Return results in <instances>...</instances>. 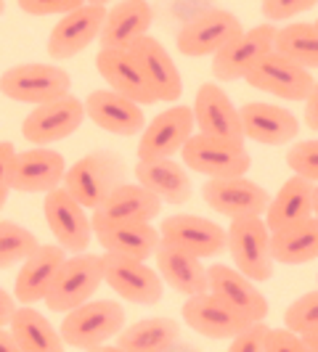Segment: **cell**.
Segmentation results:
<instances>
[{
  "label": "cell",
  "instance_id": "obj_1",
  "mask_svg": "<svg viewBox=\"0 0 318 352\" xmlns=\"http://www.w3.org/2000/svg\"><path fill=\"white\" fill-rule=\"evenodd\" d=\"M125 329V307L114 300H88L64 313L59 334L64 347L98 350Z\"/></svg>",
  "mask_w": 318,
  "mask_h": 352
},
{
  "label": "cell",
  "instance_id": "obj_2",
  "mask_svg": "<svg viewBox=\"0 0 318 352\" xmlns=\"http://www.w3.org/2000/svg\"><path fill=\"white\" fill-rule=\"evenodd\" d=\"M127 167L120 154L114 151H93L77 159L72 167H67L61 186L70 191L85 210L101 207L106 196L112 194L120 183H125Z\"/></svg>",
  "mask_w": 318,
  "mask_h": 352
},
{
  "label": "cell",
  "instance_id": "obj_3",
  "mask_svg": "<svg viewBox=\"0 0 318 352\" xmlns=\"http://www.w3.org/2000/svg\"><path fill=\"white\" fill-rule=\"evenodd\" d=\"M226 249L233 257L236 270H242L255 283L271 281L276 260L271 252V228L265 226L263 214L233 217L226 230Z\"/></svg>",
  "mask_w": 318,
  "mask_h": 352
},
{
  "label": "cell",
  "instance_id": "obj_4",
  "mask_svg": "<svg viewBox=\"0 0 318 352\" xmlns=\"http://www.w3.org/2000/svg\"><path fill=\"white\" fill-rule=\"evenodd\" d=\"M101 283H104V260H101V254L77 252V254H72L61 263L43 302L53 313H67L72 307L93 300V294H96V289Z\"/></svg>",
  "mask_w": 318,
  "mask_h": 352
},
{
  "label": "cell",
  "instance_id": "obj_5",
  "mask_svg": "<svg viewBox=\"0 0 318 352\" xmlns=\"http://www.w3.org/2000/svg\"><path fill=\"white\" fill-rule=\"evenodd\" d=\"M72 90V77L56 64H17L0 74V93L19 104H45Z\"/></svg>",
  "mask_w": 318,
  "mask_h": 352
},
{
  "label": "cell",
  "instance_id": "obj_6",
  "mask_svg": "<svg viewBox=\"0 0 318 352\" xmlns=\"http://www.w3.org/2000/svg\"><path fill=\"white\" fill-rule=\"evenodd\" d=\"M180 157L189 170L207 177L247 175L252 167V157L244 148V141H226L204 133H196L183 143Z\"/></svg>",
  "mask_w": 318,
  "mask_h": 352
},
{
  "label": "cell",
  "instance_id": "obj_7",
  "mask_svg": "<svg viewBox=\"0 0 318 352\" xmlns=\"http://www.w3.org/2000/svg\"><path fill=\"white\" fill-rule=\"evenodd\" d=\"M104 283L117 292V297L133 305H157L165 294V281L146 260L125 257L114 252H104Z\"/></svg>",
  "mask_w": 318,
  "mask_h": 352
},
{
  "label": "cell",
  "instance_id": "obj_8",
  "mask_svg": "<svg viewBox=\"0 0 318 352\" xmlns=\"http://www.w3.org/2000/svg\"><path fill=\"white\" fill-rule=\"evenodd\" d=\"M85 104L74 98L72 93L53 98L45 104H37L21 122V135L35 146H51L74 135L85 122Z\"/></svg>",
  "mask_w": 318,
  "mask_h": 352
},
{
  "label": "cell",
  "instance_id": "obj_9",
  "mask_svg": "<svg viewBox=\"0 0 318 352\" xmlns=\"http://www.w3.org/2000/svg\"><path fill=\"white\" fill-rule=\"evenodd\" d=\"M244 82L252 85L255 90L271 93L276 98H286V101H305V96L313 88V74L310 69L300 67L297 61L286 58L279 51H268L244 74Z\"/></svg>",
  "mask_w": 318,
  "mask_h": 352
},
{
  "label": "cell",
  "instance_id": "obj_10",
  "mask_svg": "<svg viewBox=\"0 0 318 352\" xmlns=\"http://www.w3.org/2000/svg\"><path fill=\"white\" fill-rule=\"evenodd\" d=\"M43 212H45V223H48L59 247H64L72 254L85 252L90 247L93 226H90L88 210L64 186L45 191Z\"/></svg>",
  "mask_w": 318,
  "mask_h": 352
},
{
  "label": "cell",
  "instance_id": "obj_11",
  "mask_svg": "<svg viewBox=\"0 0 318 352\" xmlns=\"http://www.w3.org/2000/svg\"><path fill=\"white\" fill-rule=\"evenodd\" d=\"M239 32H244V27L236 14H231L226 8H210L180 27L176 45L183 56L202 58V56H212L223 45H229Z\"/></svg>",
  "mask_w": 318,
  "mask_h": 352
},
{
  "label": "cell",
  "instance_id": "obj_12",
  "mask_svg": "<svg viewBox=\"0 0 318 352\" xmlns=\"http://www.w3.org/2000/svg\"><path fill=\"white\" fill-rule=\"evenodd\" d=\"M202 196L207 207L223 217H249V214H265L271 194L260 183L249 180L247 175L210 177L202 186Z\"/></svg>",
  "mask_w": 318,
  "mask_h": 352
},
{
  "label": "cell",
  "instance_id": "obj_13",
  "mask_svg": "<svg viewBox=\"0 0 318 352\" xmlns=\"http://www.w3.org/2000/svg\"><path fill=\"white\" fill-rule=\"evenodd\" d=\"M276 30L279 27L265 21V24H257L247 32H239L229 45H223L218 53H212V74L220 82L244 80V74L263 58L265 53L273 51Z\"/></svg>",
  "mask_w": 318,
  "mask_h": 352
},
{
  "label": "cell",
  "instance_id": "obj_14",
  "mask_svg": "<svg viewBox=\"0 0 318 352\" xmlns=\"http://www.w3.org/2000/svg\"><path fill=\"white\" fill-rule=\"evenodd\" d=\"M191 135H194L191 106H170V109L159 111L149 124H143L141 141H138V159L176 157Z\"/></svg>",
  "mask_w": 318,
  "mask_h": 352
},
{
  "label": "cell",
  "instance_id": "obj_15",
  "mask_svg": "<svg viewBox=\"0 0 318 352\" xmlns=\"http://www.w3.org/2000/svg\"><path fill=\"white\" fill-rule=\"evenodd\" d=\"M104 19L106 6H96V3H83V6L67 11L48 35V45H45L48 56L74 58L77 53H83L96 37L101 35Z\"/></svg>",
  "mask_w": 318,
  "mask_h": 352
},
{
  "label": "cell",
  "instance_id": "obj_16",
  "mask_svg": "<svg viewBox=\"0 0 318 352\" xmlns=\"http://www.w3.org/2000/svg\"><path fill=\"white\" fill-rule=\"evenodd\" d=\"M165 204L141 183H120L112 194L93 210L90 226L93 230L114 226V223H151Z\"/></svg>",
  "mask_w": 318,
  "mask_h": 352
},
{
  "label": "cell",
  "instance_id": "obj_17",
  "mask_svg": "<svg viewBox=\"0 0 318 352\" xmlns=\"http://www.w3.org/2000/svg\"><path fill=\"white\" fill-rule=\"evenodd\" d=\"M127 51L136 58L146 85L154 93V98L176 104L178 98L183 96V80H180V72H178L173 56L165 51V45L151 35H143Z\"/></svg>",
  "mask_w": 318,
  "mask_h": 352
},
{
  "label": "cell",
  "instance_id": "obj_18",
  "mask_svg": "<svg viewBox=\"0 0 318 352\" xmlns=\"http://www.w3.org/2000/svg\"><path fill=\"white\" fill-rule=\"evenodd\" d=\"M159 236H162V241H170V244L186 249V252H191L202 260L223 254L226 241H229L223 226L212 223L207 217H199V214H170V217H165L162 226H159Z\"/></svg>",
  "mask_w": 318,
  "mask_h": 352
},
{
  "label": "cell",
  "instance_id": "obj_19",
  "mask_svg": "<svg viewBox=\"0 0 318 352\" xmlns=\"http://www.w3.org/2000/svg\"><path fill=\"white\" fill-rule=\"evenodd\" d=\"M67 173L64 154L53 151L48 146H35L27 151H17L14 157V175H11V191L21 194H45L59 188Z\"/></svg>",
  "mask_w": 318,
  "mask_h": 352
},
{
  "label": "cell",
  "instance_id": "obj_20",
  "mask_svg": "<svg viewBox=\"0 0 318 352\" xmlns=\"http://www.w3.org/2000/svg\"><path fill=\"white\" fill-rule=\"evenodd\" d=\"M207 292H212L218 300H223L231 310H236L247 320L268 318V300L255 286L252 278H247L242 270L229 265H210L207 267Z\"/></svg>",
  "mask_w": 318,
  "mask_h": 352
},
{
  "label": "cell",
  "instance_id": "obj_21",
  "mask_svg": "<svg viewBox=\"0 0 318 352\" xmlns=\"http://www.w3.org/2000/svg\"><path fill=\"white\" fill-rule=\"evenodd\" d=\"M191 111H194V127L199 133L226 141H244L239 109L231 104L229 93L218 82L199 85Z\"/></svg>",
  "mask_w": 318,
  "mask_h": 352
},
{
  "label": "cell",
  "instance_id": "obj_22",
  "mask_svg": "<svg viewBox=\"0 0 318 352\" xmlns=\"http://www.w3.org/2000/svg\"><path fill=\"white\" fill-rule=\"evenodd\" d=\"M239 120H242V133L244 138L263 146H286L300 135V120L276 104H265V101H252L239 109Z\"/></svg>",
  "mask_w": 318,
  "mask_h": 352
},
{
  "label": "cell",
  "instance_id": "obj_23",
  "mask_svg": "<svg viewBox=\"0 0 318 352\" xmlns=\"http://www.w3.org/2000/svg\"><path fill=\"white\" fill-rule=\"evenodd\" d=\"M183 323L196 331L199 336L207 339H231L239 334L249 320L242 318L236 310H231L223 300H218L212 292H202V294H191L183 302Z\"/></svg>",
  "mask_w": 318,
  "mask_h": 352
},
{
  "label": "cell",
  "instance_id": "obj_24",
  "mask_svg": "<svg viewBox=\"0 0 318 352\" xmlns=\"http://www.w3.org/2000/svg\"><path fill=\"white\" fill-rule=\"evenodd\" d=\"M85 104V117L96 127H101L112 135H138L146 124L143 117V106L125 98L114 90H93L88 98L83 101Z\"/></svg>",
  "mask_w": 318,
  "mask_h": 352
},
{
  "label": "cell",
  "instance_id": "obj_25",
  "mask_svg": "<svg viewBox=\"0 0 318 352\" xmlns=\"http://www.w3.org/2000/svg\"><path fill=\"white\" fill-rule=\"evenodd\" d=\"M136 177L143 188L162 199V204H186L194 196V183L189 175V167L173 162V157L138 159Z\"/></svg>",
  "mask_w": 318,
  "mask_h": 352
},
{
  "label": "cell",
  "instance_id": "obj_26",
  "mask_svg": "<svg viewBox=\"0 0 318 352\" xmlns=\"http://www.w3.org/2000/svg\"><path fill=\"white\" fill-rule=\"evenodd\" d=\"M67 260V249L59 244H40V247L21 263V270L14 283V297L21 305H35L43 302L53 278L59 273L61 263Z\"/></svg>",
  "mask_w": 318,
  "mask_h": 352
},
{
  "label": "cell",
  "instance_id": "obj_27",
  "mask_svg": "<svg viewBox=\"0 0 318 352\" xmlns=\"http://www.w3.org/2000/svg\"><path fill=\"white\" fill-rule=\"evenodd\" d=\"M154 11L146 0H120L106 11L98 43L101 48H130L138 37L149 35Z\"/></svg>",
  "mask_w": 318,
  "mask_h": 352
},
{
  "label": "cell",
  "instance_id": "obj_28",
  "mask_svg": "<svg viewBox=\"0 0 318 352\" xmlns=\"http://www.w3.org/2000/svg\"><path fill=\"white\" fill-rule=\"evenodd\" d=\"M96 69H98V74L109 82V88L114 93H120V96L141 106L157 104L154 93L149 90L130 51H125V48H101L98 56H96Z\"/></svg>",
  "mask_w": 318,
  "mask_h": 352
},
{
  "label": "cell",
  "instance_id": "obj_29",
  "mask_svg": "<svg viewBox=\"0 0 318 352\" xmlns=\"http://www.w3.org/2000/svg\"><path fill=\"white\" fill-rule=\"evenodd\" d=\"M154 257H157V273L162 276V281L170 289H176L178 294L191 297V294L207 292V267L202 265V257L170 241H159Z\"/></svg>",
  "mask_w": 318,
  "mask_h": 352
},
{
  "label": "cell",
  "instance_id": "obj_30",
  "mask_svg": "<svg viewBox=\"0 0 318 352\" xmlns=\"http://www.w3.org/2000/svg\"><path fill=\"white\" fill-rule=\"evenodd\" d=\"M313 191H316L313 180L302 175L286 177L279 194L271 196V201H268V210L263 217L265 226L271 230H279L310 217L313 214Z\"/></svg>",
  "mask_w": 318,
  "mask_h": 352
},
{
  "label": "cell",
  "instance_id": "obj_31",
  "mask_svg": "<svg viewBox=\"0 0 318 352\" xmlns=\"http://www.w3.org/2000/svg\"><path fill=\"white\" fill-rule=\"evenodd\" d=\"M98 244L104 252H114V254H125V257H136V260H149L154 257L159 241V228L151 223H114L106 228L93 230Z\"/></svg>",
  "mask_w": 318,
  "mask_h": 352
},
{
  "label": "cell",
  "instance_id": "obj_32",
  "mask_svg": "<svg viewBox=\"0 0 318 352\" xmlns=\"http://www.w3.org/2000/svg\"><path fill=\"white\" fill-rule=\"evenodd\" d=\"M271 252L282 265H302L318 260V217L310 214L286 228L271 230Z\"/></svg>",
  "mask_w": 318,
  "mask_h": 352
},
{
  "label": "cell",
  "instance_id": "obj_33",
  "mask_svg": "<svg viewBox=\"0 0 318 352\" xmlns=\"http://www.w3.org/2000/svg\"><path fill=\"white\" fill-rule=\"evenodd\" d=\"M180 339V323L173 318H143L117 334V347L125 352H167Z\"/></svg>",
  "mask_w": 318,
  "mask_h": 352
},
{
  "label": "cell",
  "instance_id": "obj_34",
  "mask_svg": "<svg viewBox=\"0 0 318 352\" xmlns=\"http://www.w3.org/2000/svg\"><path fill=\"white\" fill-rule=\"evenodd\" d=\"M11 334L17 339L19 352H61L64 339L59 329H53L48 318L32 310V305L17 307L11 316Z\"/></svg>",
  "mask_w": 318,
  "mask_h": 352
},
{
  "label": "cell",
  "instance_id": "obj_35",
  "mask_svg": "<svg viewBox=\"0 0 318 352\" xmlns=\"http://www.w3.org/2000/svg\"><path fill=\"white\" fill-rule=\"evenodd\" d=\"M273 51L297 61L305 69H318V30L308 21H292L276 30Z\"/></svg>",
  "mask_w": 318,
  "mask_h": 352
},
{
  "label": "cell",
  "instance_id": "obj_36",
  "mask_svg": "<svg viewBox=\"0 0 318 352\" xmlns=\"http://www.w3.org/2000/svg\"><path fill=\"white\" fill-rule=\"evenodd\" d=\"M37 247L40 241L32 230L11 220H0V270L24 263Z\"/></svg>",
  "mask_w": 318,
  "mask_h": 352
},
{
  "label": "cell",
  "instance_id": "obj_37",
  "mask_svg": "<svg viewBox=\"0 0 318 352\" xmlns=\"http://www.w3.org/2000/svg\"><path fill=\"white\" fill-rule=\"evenodd\" d=\"M284 326L292 329V331H297V334L318 329V289L297 297V300L284 310Z\"/></svg>",
  "mask_w": 318,
  "mask_h": 352
},
{
  "label": "cell",
  "instance_id": "obj_38",
  "mask_svg": "<svg viewBox=\"0 0 318 352\" xmlns=\"http://www.w3.org/2000/svg\"><path fill=\"white\" fill-rule=\"evenodd\" d=\"M286 164L295 175L318 183V141H297L286 151Z\"/></svg>",
  "mask_w": 318,
  "mask_h": 352
},
{
  "label": "cell",
  "instance_id": "obj_39",
  "mask_svg": "<svg viewBox=\"0 0 318 352\" xmlns=\"http://www.w3.org/2000/svg\"><path fill=\"white\" fill-rule=\"evenodd\" d=\"M268 323L265 318L260 320H249L247 326L229 339L231 352H265V336H268Z\"/></svg>",
  "mask_w": 318,
  "mask_h": 352
},
{
  "label": "cell",
  "instance_id": "obj_40",
  "mask_svg": "<svg viewBox=\"0 0 318 352\" xmlns=\"http://www.w3.org/2000/svg\"><path fill=\"white\" fill-rule=\"evenodd\" d=\"M318 0H263V16L268 21H286V19L316 8Z\"/></svg>",
  "mask_w": 318,
  "mask_h": 352
},
{
  "label": "cell",
  "instance_id": "obj_41",
  "mask_svg": "<svg viewBox=\"0 0 318 352\" xmlns=\"http://www.w3.org/2000/svg\"><path fill=\"white\" fill-rule=\"evenodd\" d=\"M265 352H308V347L297 331L284 326V329H268Z\"/></svg>",
  "mask_w": 318,
  "mask_h": 352
},
{
  "label": "cell",
  "instance_id": "obj_42",
  "mask_svg": "<svg viewBox=\"0 0 318 352\" xmlns=\"http://www.w3.org/2000/svg\"><path fill=\"white\" fill-rule=\"evenodd\" d=\"M17 3L30 16H53V14H67L72 8L83 6L85 0H17Z\"/></svg>",
  "mask_w": 318,
  "mask_h": 352
},
{
  "label": "cell",
  "instance_id": "obj_43",
  "mask_svg": "<svg viewBox=\"0 0 318 352\" xmlns=\"http://www.w3.org/2000/svg\"><path fill=\"white\" fill-rule=\"evenodd\" d=\"M14 157L17 148L11 141H0V210L6 207L11 194V175H14Z\"/></svg>",
  "mask_w": 318,
  "mask_h": 352
},
{
  "label": "cell",
  "instance_id": "obj_44",
  "mask_svg": "<svg viewBox=\"0 0 318 352\" xmlns=\"http://www.w3.org/2000/svg\"><path fill=\"white\" fill-rule=\"evenodd\" d=\"M305 122L313 133H318V80L313 82L310 93L305 96Z\"/></svg>",
  "mask_w": 318,
  "mask_h": 352
},
{
  "label": "cell",
  "instance_id": "obj_45",
  "mask_svg": "<svg viewBox=\"0 0 318 352\" xmlns=\"http://www.w3.org/2000/svg\"><path fill=\"white\" fill-rule=\"evenodd\" d=\"M14 310H17V297L8 294V292L0 286V326H8V323H11Z\"/></svg>",
  "mask_w": 318,
  "mask_h": 352
},
{
  "label": "cell",
  "instance_id": "obj_46",
  "mask_svg": "<svg viewBox=\"0 0 318 352\" xmlns=\"http://www.w3.org/2000/svg\"><path fill=\"white\" fill-rule=\"evenodd\" d=\"M0 352H19L17 339H14V334L6 326H0Z\"/></svg>",
  "mask_w": 318,
  "mask_h": 352
},
{
  "label": "cell",
  "instance_id": "obj_47",
  "mask_svg": "<svg viewBox=\"0 0 318 352\" xmlns=\"http://www.w3.org/2000/svg\"><path fill=\"white\" fill-rule=\"evenodd\" d=\"M302 336V342H305V347L310 352H318V329H313V331H305Z\"/></svg>",
  "mask_w": 318,
  "mask_h": 352
},
{
  "label": "cell",
  "instance_id": "obj_48",
  "mask_svg": "<svg viewBox=\"0 0 318 352\" xmlns=\"http://www.w3.org/2000/svg\"><path fill=\"white\" fill-rule=\"evenodd\" d=\"M313 214L318 217V186H316V191H313Z\"/></svg>",
  "mask_w": 318,
  "mask_h": 352
},
{
  "label": "cell",
  "instance_id": "obj_49",
  "mask_svg": "<svg viewBox=\"0 0 318 352\" xmlns=\"http://www.w3.org/2000/svg\"><path fill=\"white\" fill-rule=\"evenodd\" d=\"M85 3H96V6H106V3H112V0H85Z\"/></svg>",
  "mask_w": 318,
  "mask_h": 352
},
{
  "label": "cell",
  "instance_id": "obj_50",
  "mask_svg": "<svg viewBox=\"0 0 318 352\" xmlns=\"http://www.w3.org/2000/svg\"><path fill=\"white\" fill-rule=\"evenodd\" d=\"M3 11H6V0H0V16H3Z\"/></svg>",
  "mask_w": 318,
  "mask_h": 352
},
{
  "label": "cell",
  "instance_id": "obj_51",
  "mask_svg": "<svg viewBox=\"0 0 318 352\" xmlns=\"http://www.w3.org/2000/svg\"><path fill=\"white\" fill-rule=\"evenodd\" d=\"M316 30H318V21H316Z\"/></svg>",
  "mask_w": 318,
  "mask_h": 352
}]
</instances>
